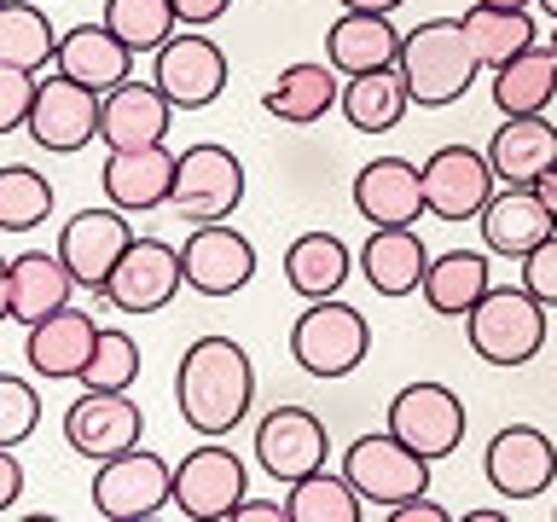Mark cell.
Instances as JSON below:
<instances>
[{"instance_id":"6da1fadb","label":"cell","mask_w":557,"mask_h":522,"mask_svg":"<svg viewBox=\"0 0 557 522\" xmlns=\"http://www.w3.org/2000/svg\"><path fill=\"white\" fill-rule=\"evenodd\" d=\"M174 407L198 435L238 430L256 407V365L233 337H198L174 365Z\"/></svg>"},{"instance_id":"7a4b0ae2","label":"cell","mask_w":557,"mask_h":522,"mask_svg":"<svg viewBox=\"0 0 557 522\" xmlns=\"http://www.w3.org/2000/svg\"><path fill=\"white\" fill-rule=\"evenodd\" d=\"M400 76L412 87L418 111H447L470 94V82L482 76V59L465 35V17H424L400 41Z\"/></svg>"},{"instance_id":"3957f363","label":"cell","mask_w":557,"mask_h":522,"mask_svg":"<svg viewBox=\"0 0 557 522\" xmlns=\"http://www.w3.org/2000/svg\"><path fill=\"white\" fill-rule=\"evenodd\" d=\"M546 302L522 285H494L482 296L476 308L465 313V337L476 348V360L487 365H505V372H517V365H529L540 348H546Z\"/></svg>"},{"instance_id":"277c9868","label":"cell","mask_w":557,"mask_h":522,"mask_svg":"<svg viewBox=\"0 0 557 522\" xmlns=\"http://www.w3.org/2000/svg\"><path fill=\"white\" fill-rule=\"evenodd\" d=\"M372 355V320L360 308H348L343 296H320L296 313L290 325V360L308 377H348L360 372V360Z\"/></svg>"},{"instance_id":"5b68a950","label":"cell","mask_w":557,"mask_h":522,"mask_svg":"<svg viewBox=\"0 0 557 522\" xmlns=\"http://www.w3.org/2000/svg\"><path fill=\"white\" fill-rule=\"evenodd\" d=\"M343 476L355 482V494L377 511H395L418 494H430V459L412 452L400 435H360L355 447L343 452Z\"/></svg>"},{"instance_id":"8992f818","label":"cell","mask_w":557,"mask_h":522,"mask_svg":"<svg viewBox=\"0 0 557 522\" xmlns=\"http://www.w3.org/2000/svg\"><path fill=\"white\" fill-rule=\"evenodd\" d=\"M174 505V464L146 447H128L94 470V511L111 522H151Z\"/></svg>"},{"instance_id":"52a82bcc","label":"cell","mask_w":557,"mask_h":522,"mask_svg":"<svg viewBox=\"0 0 557 522\" xmlns=\"http://www.w3.org/2000/svg\"><path fill=\"white\" fill-rule=\"evenodd\" d=\"M244 203V163L215 139H198V146L181 151V174H174V198L169 209L191 226L203 221H233Z\"/></svg>"},{"instance_id":"ba28073f","label":"cell","mask_w":557,"mask_h":522,"mask_svg":"<svg viewBox=\"0 0 557 522\" xmlns=\"http://www.w3.org/2000/svg\"><path fill=\"white\" fill-rule=\"evenodd\" d=\"M244 487H250L244 459L209 435L203 447H191L174 464V511L191 522H233V511L244 505Z\"/></svg>"},{"instance_id":"9c48e42d","label":"cell","mask_w":557,"mask_h":522,"mask_svg":"<svg viewBox=\"0 0 557 522\" xmlns=\"http://www.w3.org/2000/svg\"><path fill=\"white\" fill-rule=\"evenodd\" d=\"M465 400L447 389V383H407L395 400H389V435H400L412 452H424V459H453V452L465 447Z\"/></svg>"},{"instance_id":"30bf717a","label":"cell","mask_w":557,"mask_h":522,"mask_svg":"<svg viewBox=\"0 0 557 522\" xmlns=\"http://www.w3.org/2000/svg\"><path fill=\"white\" fill-rule=\"evenodd\" d=\"M139 435H146V412H139V400L128 389H82L76 400L64 407V442L70 452H82L87 464H104L116 459V452L139 447Z\"/></svg>"},{"instance_id":"8fae6325","label":"cell","mask_w":557,"mask_h":522,"mask_svg":"<svg viewBox=\"0 0 557 522\" xmlns=\"http://www.w3.org/2000/svg\"><path fill=\"white\" fill-rule=\"evenodd\" d=\"M151 82L169 94L174 111H209L226 94V52L198 29H181L169 47L151 52Z\"/></svg>"},{"instance_id":"7c38bea8","label":"cell","mask_w":557,"mask_h":522,"mask_svg":"<svg viewBox=\"0 0 557 522\" xmlns=\"http://www.w3.org/2000/svg\"><path fill=\"white\" fill-rule=\"evenodd\" d=\"M134 238H139V233L128 226V209L99 203V209H76V215L64 221L59 256H64V268L76 273V285H82V290L104 296V285H111V273H116L122 250H128Z\"/></svg>"},{"instance_id":"4fadbf2b","label":"cell","mask_w":557,"mask_h":522,"mask_svg":"<svg viewBox=\"0 0 557 522\" xmlns=\"http://www.w3.org/2000/svg\"><path fill=\"white\" fill-rule=\"evenodd\" d=\"M499 191V174L476 146H442L424 157V203L435 221H476Z\"/></svg>"},{"instance_id":"5bb4252c","label":"cell","mask_w":557,"mask_h":522,"mask_svg":"<svg viewBox=\"0 0 557 522\" xmlns=\"http://www.w3.org/2000/svg\"><path fill=\"white\" fill-rule=\"evenodd\" d=\"M186 285V261L174 244L163 238H134L128 250H122L111 285H104V302L116 313H157L174 302V290Z\"/></svg>"},{"instance_id":"9a60e30c","label":"cell","mask_w":557,"mask_h":522,"mask_svg":"<svg viewBox=\"0 0 557 522\" xmlns=\"http://www.w3.org/2000/svg\"><path fill=\"white\" fill-rule=\"evenodd\" d=\"M181 261H186V290L198 296H238L256 278V244L226 221L191 226L181 244Z\"/></svg>"},{"instance_id":"2e32d148","label":"cell","mask_w":557,"mask_h":522,"mask_svg":"<svg viewBox=\"0 0 557 522\" xmlns=\"http://www.w3.org/2000/svg\"><path fill=\"white\" fill-rule=\"evenodd\" d=\"M99 116H104V94H94V87L70 82V76H52L41 82V94H35V111H29V139L41 151H82L87 139H99Z\"/></svg>"},{"instance_id":"e0dca14e","label":"cell","mask_w":557,"mask_h":522,"mask_svg":"<svg viewBox=\"0 0 557 522\" xmlns=\"http://www.w3.org/2000/svg\"><path fill=\"white\" fill-rule=\"evenodd\" d=\"M482 476L499 499H540L557 476V447L546 430L534 424H511L499 430L482 452Z\"/></svg>"},{"instance_id":"ac0fdd59","label":"cell","mask_w":557,"mask_h":522,"mask_svg":"<svg viewBox=\"0 0 557 522\" xmlns=\"http://www.w3.org/2000/svg\"><path fill=\"white\" fill-rule=\"evenodd\" d=\"M325 452H331V435L308 407H273L256 424V464L285 487L296 476H308V470H320Z\"/></svg>"},{"instance_id":"d6986e66","label":"cell","mask_w":557,"mask_h":522,"mask_svg":"<svg viewBox=\"0 0 557 522\" xmlns=\"http://www.w3.org/2000/svg\"><path fill=\"white\" fill-rule=\"evenodd\" d=\"M76 273L64 268V256L59 250H17L7 261V278H0V302H7V320L12 325H35V320H47V313H59L70 308V296H76Z\"/></svg>"},{"instance_id":"ffe728a7","label":"cell","mask_w":557,"mask_h":522,"mask_svg":"<svg viewBox=\"0 0 557 522\" xmlns=\"http://www.w3.org/2000/svg\"><path fill=\"white\" fill-rule=\"evenodd\" d=\"M355 209L366 226H418V215H430L424 203V163L407 157H372L355 174Z\"/></svg>"},{"instance_id":"44dd1931","label":"cell","mask_w":557,"mask_h":522,"mask_svg":"<svg viewBox=\"0 0 557 522\" xmlns=\"http://www.w3.org/2000/svg\"><path fill=\"white\" fill-rule=\"evenodd\" d=\"M174 174H181V151L169 146H139V151H111L99 169L104 203L146 215V209H169L174 198Z\"/></svg>"},{"instance_id":"7402d4cb","label":"cell","mask_w":557,"mask_h":522,"mask_svg":"<svg viewBox=\"0 0 557 522\" xmlns=\"http://www.w3.org/2000/svg\"><path fill=\"white\" fill-rule=\"evenodd\" d=\"M476 226H482V250L487 256H511V261H522L534 244H546L557 233L540 186H499L494 198H487V209L476 215Z\"/></svg>"},{"instance_id":"603a6c76","label":"cell","mask_w":557,"mask_h":522,"mask_svg":"<svg viewBox=\"0 0 557 522\" xmlns=\"http://www.w3.org/2000/svg\"><path fill=\"white\" fill-rule=\"evenodd\" d=\"M174 122V104L157 82H122L104 94V116H99V139L104 151H139V146H163Z\"/></svg>"},{"instance_id":"cb8c5ba5","label":"cell","mask_w":557,"mask_h":522,"mask_svg":"<svg viewBox=\"0 0 557 522\" xmlns=\"http://www.w3.org/2000/svg\"><path fill=\"white\" fill-rule=\"evenodd\" d=\"M94 348H99L94 313L70 302V308H59V313H47V320L29 325L24 360H29L35 377H82L87 360H94Z\"/></svg>"},{"instance_id":"d4e9b609","label":"cell","mask_w":557,"mask_h":522,"mask_svg":"<svg viewBox=\"0 0 557 522\" xmlns=\"http://www.w3.org/2000/svg\"><path fill=\"white\" fill-rule=\"evenodd\" d=\"M337 104H343V70L331 59L285 64L278 82L261 94V111H268L273 122H285V128H313V122H325Z\"/></svg>"},{"instance_id":"484cf974","label":"cell","mask_w":557,"mask_h":522,"mask_svg":"<svg viewBox=\"0 0 557 522\" xmlns=\"http://www.w3.org/2000/svg\"><path fill=\"white\" fill-rule=\"evenodd\" d=\"M134 59H139V52L99 17V24L64 29L52 70H59V76H70V82H82V87H94V94H111V87H122V82L134 76Z\"/></svg>"},{"instance_id":"4316f807","label":"cell","mask_w":557,"mask_h":522,"mask_svg":"<svg viewBox=\"0 0 557 522\" xmlns=\"http://www.w3.org/2000/svg\"><path fill=\"white\" fill-rule=\"evenodd\" d=\"M487 163H494L499 186H540L557 169V122L540 116H505L494 139H487Z\"/></svg>"},{"instance_id":"83f0119b","label":"cell","mask_w":557,"mask_h":522,"mask_svg":"<svg viewBox=\"0 0 557 522\" xmlns=\"http://www.w3.org/2000/svg\"><path fill=\"white\" fill-rule=\"evenodd\" d=\"M430 250L424 238H418V226H372V238L360 244V278L372 285L377 296H400L424 290V273H430Z\"/></svg>"},{"instance_id":"f1b7e54d","label":"cell","mask_w":557,"mask_h":522,"mask_svg":"<svg viewBox=\"0 0 557 522\" xmlns=\"http://www.w3.org/2000/svg\"><path fill=\"white\" fill-rule=\"evenodd\" d=\"M400 35L389 24V12H343L337 24L325 29V59L343 70V76H366V70H389L400 64Z\"/></svg>"},{"instance_id":"f546056e","label":"cell","mask_w":557,"mask_h":522,"mask_svg":"<svg viewBox=\"0 0 557 522\" xmlns=\"http://www.w3.org/2000/svg\"><path fill=\"white\" fill-rule=\"evenodd\" d=\"M343 122L355 134H389L400 128V116L412 111V87L400 76V64L389 70H366V76H343Z\"/></svg>"},{"instance_id":"4dcf8cb0","label":"cell","mask_w":557,"mask_h":522,"mask_svg":"<svg viewBox=\"0 0 557 522\" xmlns=\"http://www.w3.org/2000/svg\"><path fill=\"white\" fill-rule=\"evenodd\" d=\"M494 290V268H487V250H447L430 261L424 273V302L430 313H442V320H465L470 308L482 302V296Z\"/></svg>"},{"instance_id":"1f68e13d","label":"cell","mask_w":557,"mask_h":522,"mask_svg":"<svg viewBox=\"0 0 557 522\" xmlns=\"http://www.w3.org/2000/svg\"><path fill=\"white\" fill-rule=\"evenodd\" d=\"M355 273V256L337 233H302L290 238L285 250V285L302 296V302H320V296H337Z\"/></svg>"},{"instance_id":"d6a6232c","label":"cell","mask_w":557,"mask_h":522,"mask_svg":"<svg viewBox=\"0 0 557 522\" xmlns=\"http://www.w3.org/2000/svg\"><path fill=\"white\" fill-rule=\"evenodd\" d=\"M487 94H494L499 116H540L557 94V59L546 41H534L529 52H517L511 64L494 70V82H487Z\"/></svg>"},{"instance_id":"836d02e7","label":"cell","mask_w":557,"mask_h":522,"mask_svg":"<svg viewBox=\"0 0 557 522\" xmlns=\"http://www.w3.org/2000/svg\"><path fill=\"white\" fill-rule=\"evenodd\" d=\"M59 41L64 35L52 29L47 7H35V0H0V64L47 70L59 59Z\"/></svg>"},{"instance_id":"e575fe53","label":"cell","mask_w":557,"mask_h":522,"mask_svg":"<svg viewBox=\"0 0 557 522\" xmlns=\"http://www.w3.org/2000/svg\"><path fill=\"white\" fill-rule=\"evenodd\" d=\"M465 35H470V47H476V59H482L487 76L540 41L534 17L529 12H511V7H470L465 12Z\"/></svg>"},{"instance_id":"d590c367","label":"cell","mask_w":557,"mask_h":522,"mask_svg":"<svg viewBox=\"0 0 557 522\" xmlns=\"http://www.w3.org/2000/svg\"><path fill=\"white\" fill-rule=\"evenodd\" d=\"M285 517L290 522H360L366 517V499L355 494L348 476H331V470H308L285 487Z\"/></svg>"},{"instance_id":"8d00e7d4","label":"cell","mask_w":557,"mask_h":522,"mask_svg":"<svg viewBox=\"0 0 557 522\" xmlns=\"http://www.w3.org/2000/svg\"><path fill=\"white\" fill-rule=\"evenodd\" d=\"M104 24H111L134 52H157L181 35L174 0H104Z\"/></svg>"},{"instance_id":"74e56055","label":"cell","mask_w":557,"mask_h":522,"mask_svg":"<svg viewBox=\"0 0 557 522\" xmlns=\"http://www.w3.org/2000/svg\"><path fill=\"white\" fill-rule=\"evenodd\" d=\"M52 215V181L35 174L29 163H7L0 169V226L7 233H29Z\"/></svg>"},{"instance_id":"f35d334b","label":"cell","mask_w":557,"mask_h":522,"mask_svg":"<svg viewBox=\"0 0 557 522\" xmlns=\"http://www.w3.org/2000/svg\"><path fill=\"white\" fill-rule=\"evenodd\" d=\"M134 377H139V343L128 337V331H116V325H99V348H94V360H87V372L76 377L82 389H134Z\"/></svg>"},{"instance_id":"ab89813d","label":"cell","mask_w":557,"mask_h":522,"mask_svg":"<svg viewBox=\"0 0 557 522\" xmlns=\"http://www.w3.org/2000/svg\"><path fill=\"white\" fill-rule=\"evenodd\" d=\"M41 424V395L29 377H0V447H24Z\"/></svg>"},{"instance_id":"60d3db41","label":"cell","mask_w":557,"mask_h":522,"mask_svg":"<svg viewBox=\"0 0 557 522\" xmlns=\"http://www.w3.org/2000/svg\"><path fill=\"white\" fill-rule=\"evenodd\" d=\"M35 70H17V64H0V134H17L29 128V111H35Z\"/></svg>"},{"instance_id":"b9f144b4","label":"cell","mask_w":557,"mask_h":522,"mask_svg":"<svg viewBox=\"0 0 557 522\" xmlns=\"http://www.w3.org/2000/svg\"><path fill=\"white\" fill-rule=\"evenodd\" d=\"M522 285H529L546 308H557V233L522 256Z\"/></svg>"},{"instance_id":"7bdbcfd3","label":"cell","mask_w":557,"mask_h":522,"mask_svg":"<svg viewBox=\"0 0 557 522\" xmlns=\"http://www.w3.org/2000/svg\"><path fill=\"white\" fill-rule=\"evenodd\" d=\"M226 12H233V0H174L181 29H209V24H221Z\"/></svg>"},{"instance_id":"ee69618b","label":"cell","mask_w":557,"mask_h":522,"mask_svg":"<svg viewBox=\"0 0 557 522\" xmlns=\"http://www.w3.org/2000/svg\"><path fill=\"white\" fill-rule=\"evenodd\" d=\"M24 499V464H17V447H0V511Z\"/></svg>"},{"instance_id":"f6af8a7d","label":"cell","mask_w":557,"mask_h":522,"mask_svg":"<svg viewBox=\"0 0 557 522\" xmlns=\"http://www.w3.org/2000/svg\"><path fill=\"white\" fill-rule=\"evenodd\" d=\"M389 522H453V517H447V505H435L430 494H418V499H407V505H395Z\"/></svg>"},{"instance_id":"bcb514c9","label":"cell","mask_w":557,"mask_h":522,"mask_svg":"<svg viewBox=\"0 0 557 522\" xmlns=\"http://www.w3.org/2000/svg\"><path fill=\"white\" fill-rule=\"evenodd\" d=\"M233 522H290V517H285V505H261V499H244L238 511H233Z\"/></svg>"},{"instance_id":"7dc6e473","label":"cell","mask_w":557,"mask_h":522,"mask_svg":"<svg viewBox=\"0 0 557 522\" xmlns=\"http://www.w3.org/2000/svg\"><path fill=\"white\" fill-rule=\"evenodd\" d=\"M343 12H395V7H407V0H337Z\"/></svg>"},{"instance_id":"c3c4849f","label":"cell","mask_w":557,"mask_h":522,"mask_svg":"<svg viewBox=\"0 0 557 522\" xmlns=\"http://www.w3.org/2000/svg\"><path fill=\"white\" fill-rule=\"evenodd\" d=\"M540 198H546V209H552V221H557V169L540 181Z\"/></svg>"},{"instance_id":"681fc988","label":"cell","mask_w":557,"mask_h":522,"mask_svg":"<svg viewBox=\"0 0 557 522\" xmlns=\"http://www.w3.org/2000/svg\"><path fill=\"white\" fill-rule=\"evenodd\" d=\"M470 7H511V12H529V7H540V0H470Z\"/></svg>"},{"instance_id":"f907efd6","label":"cell","mask_w":557,"mask_h":522,"mask_svg":"<svg viewBox=\"0 0 557 522\" xmlns=\"http://www.w3.org/2000/svg\"><path fill=\"white\" fill-rule=\"evenodd\" d=\"M540 12H546V17H552V24H557V0H540Z\"/></svg>"},{"instance_id":"816d5d0a","label":"cell","mask_w":557,"mask_h":522,"mask_svg":"<svg viewBox=\"0 0 557 522\" xmlns=\"http://www.w3.org/2000/svg\"><path fill=\"white\" fill-rule=\"evenodd\" d=\"M546 47H552V59H557V24H552V35H546Z\"/></svg>"},{"instance_id":"f5cc1de1","label":"cell","mask_w":557,"mask_h":522,"mask_svg":"<svg viewBox=\"0 0 557 522\" xmlns=\"http://www.w3.org/2000/svg\"><path fill=\"white\" fill-rule=\"evenodd\" d=\"M41 7H52V0H41Z\"/></svg>"}]
</instances>
